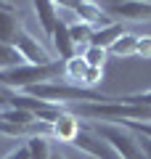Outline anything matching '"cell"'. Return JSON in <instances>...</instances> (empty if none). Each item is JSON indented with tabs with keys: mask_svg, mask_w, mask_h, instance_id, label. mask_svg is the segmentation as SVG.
Wrapping results in <instances>:
<instances>
[{
	"mask_svg": "<svg viewBox=\"0 0 151 159\" xmlns=\"http://www.w3.org/2000/svg\"><path fill=\"white\" fill-rule=\"evenodd\" d=\"M50 135H32L27 138V151H29V159H50L53 154V146H50Z\"/></svg>",
	"mask_w": 151,
	"mask_h": 159,
	"instance_id": "13",
	"label": "cell"
},
{
	"mask_svg": "<svg viewBox=\"0 0 151 159\" xmlns=\"http://www.w3.org/2000/svg\"><path fill=\"white\" fill-rule=\"evenodd\" d=\"M69 146H74L77 151H82V154H88V157H93V159H122L117 151H114L112 146H109L106 141L101 135H95L93 130H90L88 125L82 122V130H80V135L74 138Z\"/></svg>",
	"mask_w": 151,
	"mask_h": 159,
	"instance_id": "4",
	"label": "cell"
},
{
	"mask_svg": "<svg viewBox=\"0 0 151 159\" xmlns=\"http://www.w3.org/2000/svg\"><path fill=\"white\" fill-rule=\"evenodd\" d=\"M101 82H103V69L88 66V72H85V80H82V88H88V90H95V85H101Z\"/></svg>",
	"mask_w": 151,
	"mask_h": 159,
	"instance_id": "18",
	"label": "cell"
},
{
	"mask_svg": "<svg viewBox=\"0 0 151 159\" xmlns=\"http://www.w3.org/2000/svg\"><path fill=\"white\" fill-rule=\"evenodd\" d=\"M135 56L151 61V34H140L138 37V48H135Z\"/></svg>",
	"mask_w": 151,
	"mask_h": 159,
	"instance_id": "19",
	"label": "cell"
},
{
	"mask_svg": "<svg viewBox=\"0 0 151 159\" xmlns=\"http://www.w3.org/2000/svg\"><path fill=\"white\" fill-rule=\"evenodd\" d=\"M13 48L21 53L24 64H29V66H48V64L56 61V58L48 53V48H45L37 37H32L27 29H21V32L16 34V43H13Z\"/></svg>",
	"mask_w": 151,
	"mask_h": 159,
	"instance_id": "5",
	"label": "cell"
},
{
	"mask_svg": "<svg viewBox=\"0 0 151 159\" xmlns=\"http://www.w3.org/2000/svg\"><path fill=\"white\" fill-rule=\"evenodd\" d=\"M50 159H66V157H64V151H56V148H53V154H50Z\"/></svg>",
	"mask_w": 151,
	"mask_h": 159,
	"instance_id": "22",
	"label": "cell"
},
{
	"mask_svg": "<svg viewBox=\"0 0 151 159\" xmlns=\"http://www.w3.org/2000/svg\"><path fill=\"white\" fill-rule=\"evenodd\" d=\"M117 101L133 103V106H149L151 109V88L149 90H138V93H127V96H117Z\"/></svg>",
	"mask_w": 151,
	"mask_h": 159,
	"instance_id": "17",
	"label": "cell"
},
{
	"mask_svg": "<svg viewBox=\"0 0 151 159\" xmlns=\"http://www.w3.org/2000/svg\"><path fill=\"white\" fill-rule=\"evenodd\" d=\"M85 72H88V64H85V58L80 56H74V58H69V61H64V82H69V85H80L82 88V80H85Z\"/></svg>",
	"mask_w": 151,
	"mask_h": 159,
	"instance_id": "12",
	"label": "cell"
},
{
	"mask_svg": "<svg viewBox=\"0 0 151 159\" xmlns=\"http://www.w3.org/2000/svg\"><path fill=\"white\" fill-rule=\"evenodd\" d=\"M27 96L37 98V101L53 103V106H77V103H98V101H109L112 96H103L98 90H88L80 85H69V82H43V85H32L27 88Z\"/></svg>",
	"mask_w": 151,
	"mask_h": 159,
	"instance_id": "1",
	"label": "cell"
},
{
	"mask_svg": "<svg viewBox=\"0 0 151 159\" xmlns=\"http://www.w3.org/2000/svg\"><path fill=\"white\" fill-rule=\"evenodd\" d=\"M3 159H13V151H11V154H8V157H3Z\"/></svg>",
	"mask_w": 151,
	"mask_h": 159,
	"instance_id": "23",
	"label": "cell"
},
{
	"mask_svg": "<svg viewBox=\"0 0 151 159\" xmlns=\"http://www.w3.org/2000/svg\"><path fill=\"white\" fill-rule=\"evenodd\" d=\"M8 109V101H6V96H3V90H0V111H6Z\"/></svg>",
	"mask_w": 151,
	"mask_h": 159,
	"instance_id": "21",
	"label": "cell"
},
{
	"mask_svg": "<svg viewBox=\"0 0 151 159\" xmlns=\"http://www.w3.org/2000/svg\"><path fill=\"white\" fill-rule=\"evenodd\" d=\"M80 130H82V122H80V117H74L72 111H64L61 117L50 125V138L58 143H72L74 138L80 135Z\"/></svg>",
	"mask_w": 151,
	"mask_h": 159,
	"instance_id": "6",
	"label": "cell"
},
{
	"mask_svg": "<svg viewBox=\"0 0 151 159\" xmlns=\"http://www.w3.org/2000/svg\"><path fill=\"white\" fill-rule=\"evenodd\" d=\"M138 37H140V34H135V32H125L122 37L109 48V56H114V58H135Z\"/></svg>",
	"mask_w": 151,
	"mask_h": 159,
	"instance_id": "11",
	"label": "cell"
},
{
	"mask_svg": "<svg viewBox=\"0 0 151 159\" xmlns=\"http://www.w3.org/2000/svg\"><path fill=\"white\" fill-rule=\"evenodd\" d=\"M24 64V58H21V53L16 51L13 45H3L0 43V72L3 69H13V66H21Z\"/></svg>",
	"mask_w": 151,
	"mask_h": 159,
	"instance_id": "15",
	"label": "cell"
},
{
	"mask_svg": "<svg viewBox=\"0 0 151 159\" xmlns=\"http://www.w3.org/2000/svg\"><path fill=\"white\" fill-rule=\"evenodd\" d=\"M50 43H53V48H56V53L61 56V61H69V58L77 56V48H74V43H72L69 27H66L64 21H58V24H56V32H53Z\"/></svg>",
	"mask_w": 151,
	"mask_h": 159,
	"instance_id": "9",
	"label": "cell"
},
{
	"mask_svg": "<svg viewBox=\"0 0 151 159\" xmlns=\"http://www.w3.org/2000/svg\"><path fill=\"white\" fill-rule=\"evenodd\" d=\"M0 114H3V111H0Z\"/></svg>",
	"mask_w": 151,
	"mask_h": 159,
	"instance_id": "24",
	"label": "cell"
},
{
	"mask_svg": "<svg viewBox=\"0 0 151 159\" xmlns=\"http://www.w3.org/2000/svg\"><path fill=\"white\" fill-rule=\"evenodd\" d=\"M69 27V34H72V43L74 48L82 45V51L90 45V37H93V27L90 24H82V21H74V24H66Z\"/></svg>",
	"mask_w": 151,
	"mask_h": 159,
	"instance_id": "14",
	"label": "cell"
},
{
	"mask_svg": "<svg viewBox=\"0 0 151 159\" xmlns=\"http://www.w3.org/2000/svg\"><path fill=\"white\" fill-rule=\"evenodd\" d=\"M138 138H140V135H138ZM140 148H143L146 159H151V141H149V138H140Z\"/></svg>",
	"mask_w": 151,
	"mask_h": 159,
	"instance_id": "20",
	"label": "cell"
},
{
	"mask_svg": "<svg viewBox=\"0 0 151 159\" xmlns=\"http://www.w3.org/2000/svg\"><path fill=\"white\" fill-rule=\"evenodd\" d=\"M125 34V27L119 21L109 24V27H101V29H93V37H90V45L93 48H103V51H109V48L117 43L119 37Z\"/></svg>",
	"mask_w": 151,
	"mask_h": 159,
	"instance_id": "10",
	"label": "cell"
},
{
	"mask_svg": "<svg viewBox=\"0 0 151 159\" xmlns=\"http://www.w3.org/2000/svg\"><path fill=\"white\" fill-rule=\"evenodd\" d=\"M80 56L85 58V64H88V66L103 69V64H106V58H109V51H103V48H93V45H88L85 51H80Z\"/></svg>",
	"mask_w": 151,
	"mask_h": 159,
	"instance_id": "16",
	"label": "cell"
},
{
	"mask_svg": "<svg viewBox=\"0 0 151 159\" xmlns=\"http://www.w3.org/2000/svg\"><path fill=\"white\" fill-rule=\"evenodd\" d=\"M112 21H151V3L127 0V3H98Z\"/></svg>",
	"mask_w": 151,
	"mask_h": 159,
	"instance_id": "3",
	"label": "cell"
},
{
	"mask_svg": "<svg viewBox=\"0 0 151 159\" xmlns=\"http://www.w3.org/2000/svg\"><path fill=\"white\" fill-rule=\"evenodd\" d=\"M95 135H101L114 151L122 159H146L143 148H140V138L135 135L133 130L122 125H112V122H85Z\"/></svg>",
	"mask_w": 151,
	"mask_h": 159,
	"instance_id": "2",
	"label": "cell"
},
{
	"mask_svg": "<svg viewBox=\"0 0 151 159\" xmlns=\"http://www.w3.org/2000/svg\"><path fill=\"white\" fill-rule=\"evenodd\" d=\"M19 32H21V24H19V16L13 11V6L11 3H0V43L3 45H13Z\"/></svg>",
	"mask_w": 151,
	"mask_h": 159,
	"instance_id": "7",
	"label": "cell"
},
{
	"mask_svg": "<svg viewBox=\"0 0 151 159\" xmlns=\"http://www.w3.org/2000/svg\"><path fill=\"white\" fill-rule=\"evenodd\" d=\"M34 19L40 21V27H43L45 37H53V32H56V24L61 21L58 19V3H48V0H40V3H34Z\"/></svg>",
	"mask_w": 151,
	"mask_h": 159,
	"instance_id": "8",
	"label": "cell"
}]
</instances>
